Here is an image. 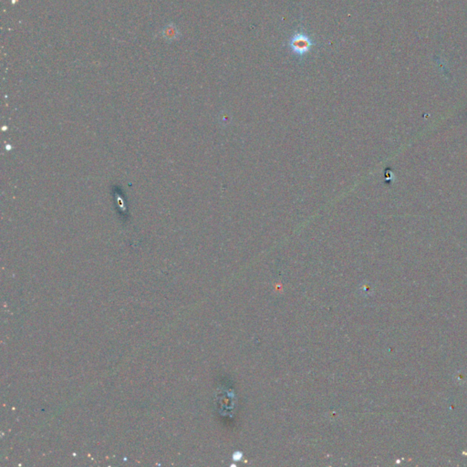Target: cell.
<instances>
[{
    "label": "cell",
    "instance_id": "obj_2",
    "mask_svg": "<svg viewBox=\"0 0 467 467\" xmlns=\"http://www.w3.org/2000/svg\"><path fill=\"white\" fill-rule=\"evenodd\" d=\"M162 35H163L164 40H166L167 42H172L174 40H178L181 34H180L179 30L177 29V27L175 26V24H174L173 22H171L163 29Z\"/></svg>",
    "mask_w": 467,
    "mask_h": 467
},
{
    "label": "cell",
    "instance_id": "obj_1",
    "mask_svg": "<svg viewBox=\"0 0 467 467\" xmlns=\"http://www.w3.org/2000/svg\"><path fill=\"white\" fill-rule=\"evenodd\" d=\"M317 42L305 30L295 31L288 40V49L295 56L302 58L312 50Z\"/></svg>",
    "mask_w": 467,
    "mask_h": 467
},
{
    "label": "cell",
    "instance_id": "obj_3",
    "mask_svg": "<svg viewBox=\"0 0 467 467\" xmlns=\"http://www.w3.org/2000/svg\"><path fill=\"white\" fill-rule=\"evenodd\" d=\"M454 379H455V381L459 382L460 384H462V383L465 382V377H464V375H463L461 372H458V373L454 374Z\"/></svg>",
    "mask_w": 467,
    "mask_h": 467
}]
</instances>
